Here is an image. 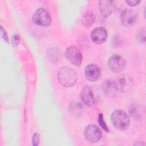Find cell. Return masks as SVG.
<instances>
[{
    "label": "cell",
    "instance_id": "cell-16",
    "mask_svg": "<svg viewBox=\"0 0 146 146\" xmlns=\"http://www.w3.org/2000/svg\"><path fill=\"white\" fill-rule=\"evenodd\" d=\"M95 21V15L94 13L91 11L86 12L82 16V23L86 27L91 26Z\"/></svg>",
    "mask_w": 146,
    "mask_h": 146
},
{
    "label": "cell",
    "instance_id": "cell-8",
    "mask_svg": "<svg viewBox=\"0 0 146 146\" xmlns=\"http://www.w3.org/2000/svg\"><path fill=\"white\" fill-rule=\"evenodd\" d=\"M86 78L90 81L98 80L101 76V71L99 67L94 64L87 65L84 70Z\"/></svg>",
    "mask_w": 146,
    "mask_h": 146
},
{
    "label": "cell",
    "instance_id": "cell-18",
    "mask_svg": "<svg viewBox=\"0 0 146 146\" xmlns=\"http://www.w3.org/2000/svg\"><path fill=\"white\" fill-rule=\"evenodd\" d=\"M98 121L99 123L100 124V125L101 126V127L106 132H108L109 131V129L107 127V125L106 124V122L103 119V116L102 115V113H99V116H98Z\"/></svg>",
    "mask_w": 146,
    "mask_h": 146
},
{
    "label": "cell",
    "instance_id": "cell-1",
    "mask_svg": "<svg viewBox=\"0 0 146 146\" xmlns=\"http://www.w3.org/2000/svg\"><path fill=\"white\" fill-rule=\"evenodd\" d=\"M57 76L59 83L67 87L74 86L78 79L76 72L68 67L60 68L58 72Z\"/></svg>",
    "mask_w": 146,
    "mask_h": 146
},
{
    "label": "cell",
    "instance_id": "cell-20",
    "mask_svg": "<svg viewBox=\"0 0 146 146\" xmlns=\"http://www.w3.org/2000/svg\"><path fill=\"white\" fill-rule=\"evenodd\" d=\"M32 142L33 145H38L39 143V135L38 133H35L33 136Z\"/></svg>",
    "mask_w": 146,
    "mask_h": 146
},
{
    "label": "cell",
    "instance_id": "cell-21",
    "mask_svg": "<svg viewBox=\"0 0 146 146\" xmlns=\"http://www.w3.org/2000/svg\"><path fill=\"white\" fill-rule=\"evenodd\" d=\"M19 40H20L19 37L17 34L14 35L11 38V42L14 46H17L19 43Z\"/></svg>",
    "mask_w": 146,
    "mask_h": 146
},
{
    "label": "cell",
    "instance_id": "cell-6",
    "mask_svg": "<svg viewBox=\"0 0 146 146\" xmlns=\"http://www.w3.org/2000/svg\"><path fill=\"white\" fill-rule=\"evenodd\" d=\"M126 65V62L123 57L118 54H115L111 56L108 61L109 68L114 72H119L122 71Z\"/></svg>",
    "mask_w": 146,
    "mask_h": 146
},
{
    "label": "cell",
    "instance_id": "cell-4",
    "mask_svg": "<svg viewBox=\"0 0 146 146\" xmlns=\"http://www.w3.org/2000/svg\"><path fill=\"white\" fill-rule=\"evenodd\" d=\"M138 14L137 11L132 9H124L120 14L121 24L126 27L132 26L137 21Z\"/></svg>",
    "mask_w": 146,
    "mask_h": 146
},
{
    "label": "cell",
    "instance_id": "cell-19",
    "mask_svg": "<svg viewBox=\"0 0 146 146\" xmlns=\"http://www.w3.org/2000/svg\"><path fill=\"white\" fill-rule=\"evenodd\" d=\"M145 31L144 29H141L137 33V37L141 42H145Z\"/></svg>",
    "mask_w": 146,
    "mask_h": 146
},
{
    "label": "cell",
    "instance_id": "cell-12",
    "mask_svg": "<svg viewBox=\"0 0 146 146\" xmlns=\"http://www.w3.org/2000/svg\"><path fill=\"white\" fill-rule=\"evenodd\" d=\"M99 3V8H100V12L102 15L103 17H108L113 11L115 4L114 2L112 1H100Z\"/></svg>",
    "mask_w": 146,
    "mask_h": 146
},
{
    "label": "cell",
    "instance_id": "cell-17",
    "mask_svg": "<svg viewBox=\"0 0 146 146\" xmlns=\"http://www.w3.org/2000/svg\"><path fill=\"white\" fill-rule=\"evenodd\" d=\"M78 43L79 45V47L83 49L86 48L89 45L88 40L85 36H80L78 40Z\"/></svg>",
    "mask_w": 146,
    "mask_h": 146
},
{
    "label": "cell",
    "instance_id": "cell-10",
    "mask_svg": "<svg viewBox=\"0 0 146 146\" xmlns=\"http://www.w3.org/2000/svg\"><path fill=\"white\" fill-rule=\"evenodd\" d=\"M118 91L127 92L132 87V80L127 75H122L115 81Z\"/></svg>",
    "mask_w": 146,
    "mask_h": 146
},
{
    "label": "cell",
    "instance_id": "cell-7",
    "mask_svg": "<svg viewBox=\"0 0 146 146\" xmlns=\"http://www.w3.org/2000/svg\"><path fill=\"white\" fill-rule=\"evenodd\" d=\"M86 139L91 143L98 142L102 137V133L99 128L95 125H88L84 131Z\"/></svg>",
    "mask_w": 146,
    "mask_h": 146
},
{
    "label": "cell",
    "instance_id": "cell-9",
    "mask_svg": "<svg viewBox=\"0 0 146 146\" xmlns=\"http://www.w3.org/2000/svg\"><path fill=\"white\" fill-rule=\"evenodd\" d=\"M107 37V32L103 27H98L92 31L91 38L93 42L96 44H101L105 42Z\"/></svg>",
    "mask_w": 146,
    "mask_h": 146
},
{
    "label": "cell",
    "instance_id": "cell-5",
    "mask_svg": "<svg viewBox=\"0 0 146 146\" xmlns=\"http://www.w3.org/2000/svg\"><path fill=\"white\" fill-rule=\"evenodd\" d=\"M67 59L75 66H79L83 60V55L80 51L76 47L71 46L68 47L65 51Z\"/></svg>",
    "mask_w": 146,
    "mask_h": 146
},
{
    "label": "cell",
    "instance_id": "cell-23",
    "mask_svg": "<svg viewBox=\"0 0 146 146\" xmlns=\"http://www.w3.org/2000/svg\"><path fill=\"white\" fill-rule=\"evenodd\" d=\"M1 32H2V34L3 38L4 39V40H5L6 42H9V38H8V36H7V33H6V31H5V30L3 29V27L2 26L1 27Z\"/></svg>",
    "mask_w": 146,
    "mask_h": 146
},
{
    "label": "cell",
    "instance_id": "cell-11",
    "mask_svg": "<svg viewBox=\"0 0 146 146\" xmlns=\"http://www.w3.org/2000/svg\"><path fill=\"white\" fill-rule=\"evenodd\" d=\"M82 102L87 106L91 107L95 104V98L92 90L89 87H84L81 92Z\"/></svg>",
    "mask_w": 146,
    "mask_h": 146
},
{
    "label": "cell",
    "instance_id": "cell-2",
    "mask_svg": "<svg viewBox=\"0 0 146 146\" xmlns=\"http://www.w3.org/2000/svg\"><path fill=\"white\" fill-rule=\"evenodd\" d=\"M112 125L117 129L125 130L128 128L130 120L128 115L121 110L114 111L111 117Z\"/></svg>",
    "mask_w": 146,
    "mask_h": 146
},
{
    "label": "cell",
    "instance_id": "cell-15",
    "mask_svg": "<svg viewBox=\"0 0 146 146\" xmlns=\"http://www.w3.org/2000/svg\"><path fill=\"white\" fill-rule=\"evenodd\" d=\"M129 113L133 119L140 120L142 118L143 110L139 104L133 103L129 107Z\"/></svg>",
    "mask_w": 146,
    "mask_h": 146
},
{
    "label": "cell",
    "instance_id": "cell-24",
    "mask_svg": "<svg viewBox=\"0 0 146 146\" xmlns=\"http://www.w3.org/2000/svg\"><path fill=\"white\" fill-rule=\"evenodd\" d=\"M120 42H121V39L119 36H115V37H113V39L112 40L113 45L118 46L120 44Z\"/></svg>",
    "mask_w": 146,
    "mask_h": 146
},
{
    "label": "cell",
    "instance_id": "cell-13",
    "mask_svg": "<svg viewBox=\"0 0 146 146\" xmlns=\"http://www.w3.org/2000/svg\"><path fill=\"white\" fill-rule=\"evenodd\" d=\"M103 91L105 95L108 97H114L118 90L115 81L113 80H107L104 82L102 86Z\"/></svg>",
    "mask_w": 146,
    "mask_h": 146
},
{
    "label": "cell",
    "instance_id": "cell-14",
    "mask_svg": "<svg viewBox=\"0 0 146 146\" xmlns=\"http://www.w3.org/2000/svg\"><path fill=\"white\" fill-rule=\"evenodd\" d=\"M83 106L79 102L74 101L69 106L68 111L70 114L74 117H78L83 112Z\"/></svg>",
    "mask_w": 146,
    "mask_h": 146
},
{
    "label": "cell",
    "instance_id": "cell-3",
    "mask_svg": "<svg viewBox=\"0 0 146 146\" xmlns=\"http://www.w3.org/2000/svg\"><path fill=\"white\" fill-rule=\"evenodd\" d=\"M32 18L34 22L39 26H48L51 22L49 13L44 8H39L33 14Z\"/></svg>",
    "mask_w": 146,
    "mask_h": 146
},
{
    "label": "cell",
    "instance_id": "cell-22",
    "mask_svg": "<svg viewBox=\"0 0 146 146\" xmlns=\"http://www.w3.org/2000/svg\"><path fill=\"white\" fill-rule=\"evenodd\" d=\"M140 1H125L126 3L129 6L133 7L139 5L140 3Z\"/></svg>",
    "mask_w": 146,
    "mask_h": 146
}]
</instances>
